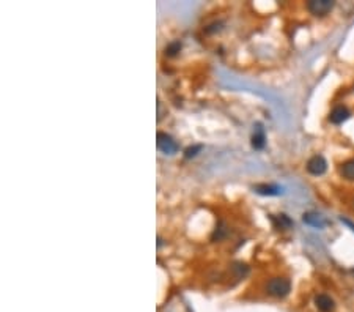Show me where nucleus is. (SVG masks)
<instances>
[{"label":"nucleus","instance_id":"1a4fd4ad","mask_svg":"<svg viewBox=\"0 0 354 312\" xmlns=\"http://www.w3.org/2000/svg\"><path fill=\"white\" fill-rule=\"evenodd\" d=\"M340 175H342L345 180L354 182V159H348L340 165Z\"/></svg>","mask_w":354,"mask_h":312},{"label":"nucleus","instance_id":"ddd939ff","mask_svg":"<svg viewBox=\"0 0 354 312\" xmlns=\"http://www.w3.org/2000/svg\"><path fill=\"white\" fill-rule=\"evenodd\" d=\"M200 150H202V147H200V145H195V147H189L188 150L184 151V156L186 158H192V156H195L197 151H200Z\"/></svg>","mask_w":354,"mask_h":312},{"label":"nucleus","instance_id":"4468645a","mask_svg":"<svg viewBox=\"0 0 354 312\" xmlns=\"http://www.w3.org/2000/svg\"><path fill=\"white\" fill-rule=\"evenodd\" d=\"M353 207H354V201H353Z\"/></svg>","mask_w":354,"mask_h":312},{"label":"nucleus","instance_id":"f8f14e48","mask_svg":"<svg viewBox=\"0 0 354 312\" xmlns=\"http://www.w3.org/2000/svg\"><path fill=\"white\" fill-rule=\"evenodd\" d=\"M179 49H181V43H178V41H177V43H172L165 51H167V54H169V55H175Z\"/></svg>","mask_w":354,"mask_h":312},{"label":"nucleus","instance_id":"6e6552de","mask_svg":"<svg viewBox=\"0 0 354 312\" xmlns=\"http://www.w3.org/2000/svg\"><path fill=\"white\" fill-rule=\"evenodd\" d=\"M255 191L262 196H279L282 194V188L277 184H258L255 186Z\"/></svg>","mask_w":354,"mask_h":312},{"label":"nucleus","instance_id":"9b49d317","mask_svg":"<svg viewBox=\"0 0 354 312\" xmlns=\"http://www.w3.org/2000/svg\"><path fill=\"white\" fill-rule=\"evenodd\" d=\"M277 221H279V227L280 229H288V227H291V225H293V221L286 215H279Z\"/></svg>","mask_w":354,"mask_h":312},{"label":"nucleus","instance_id":"7ed1b4c3","mask_svg":"<svg viewBox=\"0 0 354 312\" xmlns=\"http://www.w3.org/2000/svg\"><path fill=\"white\" fill-rule=\"evenodd\" d=\"M156 145H158L159 151H162L164 155H175L178 151V144L173 141L172 136L165 134V132H158Z\"/></svg>","mask_w":354,"mask_h":312},{"label":"nucleus","instance_id":"39448f33","mask_svg":"<svg viewBox=\"0 0 354 312\" xmlns=\"http://www.w3.org/2000/svg\"><path fill=\"white\" fill-rule=\"evenodd\" d=\"M348 118H350V110L345 106H336L329 114V122L334 125H342Z\"/></svg>","mask_w":354,"mask_h":312},{"label":"nucleus","instance_id":"f257e3e1","mask_svg":"<svg viewBox=\"0 0 354 312\" xmlns=\"http://www.w3.org/2000/svg\"><path fill=\"white\" fill-rule=\"evenodd\" d=\"M290 290H291L290 279H286V277H282V276L272 277V279H269L268 284H266V292H268V295L276 296V298L286 296L290 294Z\"/></svg>","mask_w":354,"mask_h":312},{"label":"nucleus","instance_id":"0eeeda50","mask_svg":"<svg viewBox=\"0 0 354 312\" xmlns=\"http://www.w3.org/2000/svg\"><path fill=\"white\" fill-rule=\"evenodd\" d=\"M304 222L312 225V227H317V229H323L326 225V221L321 215H317V213H304Z\"/></svg>","mask_w":354,"mask_h":312},{"label":"nucleus","instance_id":"9d476101","mask_svg":"<svg viewBox=\"0 0 354 312\" xmlns=\"http://www.w3.org/2000/svg\"><path fill=\"white\" fill-rule=\"evenodd\" d=\"M265 144H266V137H265V132L262 128H258L255 131V134L252 136V147L255 148V150H262L265 147Z\"/></svg>","mask_w":354,"mask_h":312},{"label":"nucleus","instance_id":"f03ea898","mask_svg":"<svg viewBox=\"0 0 354 312\" xmlns=\"http://www.w3.org/2000/svg\"><path fill=\"white\" fill-rule=\"evenodd\" d=\"M334 6H336V2H332V0H310V2L307 3V10H309L313 16L323 18L326 15H329V13L334 10Z\"/></svg>","mask_w":354,"mask_h":312},{"label":"nucleus","instance_id":"423d86ee","mask_svg":"<svg viewBox=\"0 0 354 312\" xmlns=\"http://www.w3.org/2000/svg\"><path fill=\"white\" fill-rule=\"evenodd\" d=\"M315 304H317V308L321 312H332L334 309H336V303H334L332 298L329 295H326V294L317 295L315 296Z\"/></svg>","mask_w":354,"mask_h":312},{"label":"nucleus","instance_id":"20e7f679","mask_svg":"<svg viewBox=\"0 0 354 312\" xmlns=\"http://www.w3.org/2000/svg\"><path fill=\"white\" fill-rule=\"evenodd\" d=\"M307 170H309V174L315 175V177L323 175L324 172L327 170V163H326V159H324L321 155L312 156V158L309 159V161H307Z\"/></svg>","mask_w":354,"mask_h":312}]
</instances>
